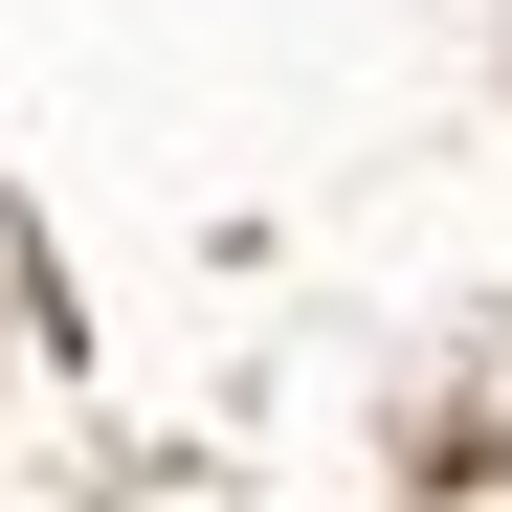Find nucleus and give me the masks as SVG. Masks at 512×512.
Returning <instances> with one entry per match:
<instances>
[]
</instances>
